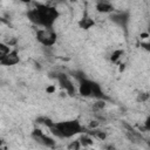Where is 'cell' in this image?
<instances>
[{
    "mask_svg": "<svg viewBox=\"0 0 150 150\" xmlns=\"http://www.w3.org/2000/svg\"><path fill=\"white\" fill-rule=\"evenodd\" d=\"M59 11L46 4H38L34 8L27 12V18L30 22L43 28H53L54 23L59 19Z\"/></svg>",
    "mask_w": 150,
    "mask_h": 150,
    "instance_id": "obj_1",
    "label": "cell"
},
{
    "mask_svg": "<svg viewBox=\"0 0 150 150\" xmlns=\"http://www.w3.org/2000/svg\"><path fill=\"white\" fill-rule=\"evenodd\" d=\"M50 132L59 138H71L75 135L83 132V127L76 120H67L61 122H52L47 125Z\"/></svg>",
    "mask_w": 150,
    "mask_h": 150,
    "instance_id": "obj_2",
    "label": "cell"
},
{
    "mask_svg": "<svg viewBox=\"0 0 150 150\" xmlns=\"http://www.w3.org/2000/svg\"><path fill=\"white\" fill-rule=\"evenodd\" d=\"M56 32L53 28H41L36 32V40L40 45L45 47H52L56 43Z\"/></svg>",
    "mask_w": 150,
    "mask_h": 150,
    "instance_id": "obj_3",
    "label": "cell"
},
{
    "mask_svg": "<svg viewBox=\"0 0 150 150\" xmlns=\"http://www.w3.org/2000/svg\"><path fill=\"white\" fill-rule=\"evenodd\" d=\"M56 79H57V82L60 84V87L66 90V93L70 96H73L75 93H76V88H75V84L74 82L69 79V76L64 73H60L56 75Z\"/></svg>",
    "mask_w": 150,
    "mask_h": 150,
    "instance_id": "obj_4",
    "label": "cell"
},
{
    "mask_svg": "<svg viewBox=\"0 0 150 150\" xmlns=\"http://www.w3.org/2000/svg\"><path fill=\"white\" fill-rule=\"evenodd\" d=\"M32 137L34 141H36L38 143L45 145V146H48V148H53L55 145V141L53 138H50L49 136L45 135L41 130L39 129H34L33 132H32Z\"/></svg>",
    "mask_w": 150,
    "mask_h": 150,
    "instance_id": "obj_5",
    "label": "cell"
},
{
    "mask_svg": "<svg viewBox=\"0 0 150 150\" xmlns=\"http://www.w3.org/2000/svg\"><path fill=\"white\" fill-rule=\"evenodd\" d=\"M20 62V56L16 49H11L4 57L0 59V64L5 66V67H11V66H15Z\"/></svg>",
    "mask_w": 150,
    "mask_h": 150,
    "instance_id": "obj_6",
    "label": "cell"
},
{
    "mask_svg": "<svg viewBox=\"0 0 150 150\" xmlns=\"http://www.w3.org/2000/svg\"><path fill=\"white\" fill-rule=\"evenodd\" d=\"M93 82L91 80H88L84 76L79 77V93L80 95L84 97L91 96V89H93Z\"/></svg>",
    "mask_w": 150,
    "mask_h": 150,
    "instance_id": "obj_7",
    "label": "cell"
},
{
    "mask_svg": "<svg viewBox=\"0 0 150 150\" xmlns=\"http://www.w3.org/2000/svg\"><path fill=\"white\" fill-rule=\"evenodd\" d=\"M110 19H111V21H114L120 27L125 28L127 27V23L129 21V14L125 13V12H118V13H114L112 12Z\"/></svg>",
    "mask_w": 150,
    "mask_h": 150,
    "instance_id": "obj_8",
    "label": "cell"
},
{
    "mask_svg": "<svg viewBox=\"0 0 150 150\" xmlns=\"http://www.w3.org/2000/svg\"><path fill=\"white\" fill-rule=\"evenodd\" d=\"M96 11L98 13H103V14H108V13H112L115 11L112 4H110L107 0H98L96 2Z\"/></svg>",
    "mask_w": 150,
    "mask_h": 150,
    "instance_id": "obj_9",
    "label": "cell"
},
{
    "mask_svg": "<svg viewBox=\"0 0 150 150\" xmlns=\"http://www.w3.org/2000/svg\"><path fill=\"white\" fill-rule=\"evenodd\" d=\"M77 25H79V27H80V28H82V29L87 30V29H90L91 27H94V26H95V20H94L89 14L84 13V14H83V16L77 21Z\"/></svg>",
    "mask_w": 150,
    "mask_h": 150,
    "instance_id": "obj_10",
    "label": "cell"
},
{
    "mask_svg": "<svg viewBox=\"0 0 150 150\" xmlns=\"http://www.w3.org/2000/svg\"><path fill=\"white\" fill-rule=\"evenodd\" d=\"M122 55H123V50H122V49H116V50L112 52V54H111V56H110V60H111L112 62H117V61L122 57Z\"/></svg>",
    "mask_w": 150,
    "mask_h": 150,
    "instance_id": "obj_11",
    "label": "cell"
},
{
    "mask_svg": "<svg viewBox=\"0 0 150 150\" xmlns=\"http://www.w3.org/2000/svg\"><path fill=\"white\" fill-rule=\"evenodd\" d=\"M9 50H11V47L6 42H0V59L4 57Z\"/></svg>",
    "mask_w": 150,
    "mask_h": 150,
    "instance_id": "obj_12",
    "label": "cell"
},
{
    "mask_svg": "<svg viewBox=\"0 0 150 150\" xmlns=\"http://www.w3.org/2000/svg\"><path fill=\"white\" fill-rule=\"evenodd\" d=\"M80 143H81V145H83V146H87V145H90L91 143H93V139L88 136V135H83L80 139Z\"/></svg>",
    "mask_w": 150,
    "mask_h": 150,
    "instance_id": "obj_13",
    "label": "cell"
},
{
    "mask_svg": "<svg viewBox=\"0 0 150 150\" xmlns=\"http://www.w3.org/2000/svg\"><path fill=\"white\" fill-rule=\"evenodd\" d=\"M81 146H82V145H81V143H80L79 139H77V141H71V142L67 145V148H68L69 150H79Z\"/></svg>",
    "mask_w": 150,
    "mask_h": 150,
    "instance_id": "obj_14",
    "label": "cell"
},
{
    "mask_svg": "<svg viewBox=\"0 0 150 150\" xmlns=\"http://www.w3.org/2000/svg\"><path fill=\"white\" fill-rule=\"evenodd\" d=\"M137 102H141V103H143V102H146L148 100H149V94L148 93H139L138 95H137Z\"/></svg>",
    "mask_w": 150,
    "mask_h": 150,
    "instance_id": "obj_15",
    "label": "cell"
},
{
    "mask_svg": "<svg viewBox=\"0 0 150 150\" xmlns=\"http://www.w3.org/2000/svg\"><path fill=\"white\" fill-rule=\"evenodd\" d=\"M104 105H105L104 101H97V102L94 104V108H95V109H103Z\"/></svg>",
    "mask_w": 150,
    "mask_h": 150,
    "instance_id": "obj_16",
    "label": "cell"
},
{
    "mask_svg": "<svg viewBox=\"0 0 150 150\" xmlns=\"http://www.w3.org/2000/svg\"><path fill=\"white\" fill-rule=\"evenodd\" d=\"M95 136L98 137V138H101V139H104L105 138V134L103 131H95Z\"/></svg>",
    "mask_w": 150,
    "mask_h": 150,
    "instance_id": "obj_17",
    "label": "cell"
},
{
    "mask_svg": "<svg viewBox=\"0 0 150 150\" xmlns=\"http://www.w3.org/2000/svg\"><path fill=\"white\" fill-rule=\"evenodd\" d=\"M54 90H55V87H54V86H52V87L47 88V93H53Z\"/></svg>",
    "mask_w": 150,
    "mask_h": 150,
    "instance_id": "obj_18",
    "label": "cell"
},
{
    "mask_svg": "<svg viewBox=\"0 0 150 150\" xmlns=\"http://www.w3.org/2000/svg\"><path fill=\"white\" fill-rule=\"evenodd\" d=\"M97 124H98V123H97L96 121H93V123H90V127H91V128H95V127H97Z\"/></svg>",
    "mask_w": 150,
    "mask_h": 150,
    "instance_id": "obj_19",
    "label": "cell"
},
{
    "mask_svg": "<svg viewBox=\"0 0 150 150\" xmlns=\"http://www.w3.org/2000/svg\"><path fill=\"white\" fill-rule=\"evenodd\" d=\"M49 1H53V2H56V4H61V2H63L66 0H49Z\"/></svg>",
    "mask_w": 150,
    "mask_h": 150,
    "instance_id": "obj_20",
    "label": "cell"
},
{
    "mask_svg": "<svg viewBox=\"0 0 150 150\" xmlns=\"http://www.w3.org/2000/svg\"><path fill=\"white\" fill-rule=\"evenodd\" d=\"M21 2H23V4H29V2H32V0H20Z\"/></svg>",
    "mask_w": 150,
    "mask_h": 150,
    "instance_id": "obj_21",
    "label": "cell"
},
{
    "mask_svg": "<svg viewBox=\"0 0 150 150\" xmlns=\"http://www.w3.org/2000/svg\"><path fill=\"white\" fill-rule=\"evenodd\" d=\"M0 23H1V16H0Z\"/></svg>",
    "mask_w": 150,
    "mask_h": 150,
    "instance_id": "obj_22",
    "label": "cell"
}]
</instances>
